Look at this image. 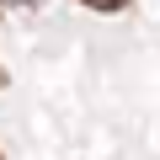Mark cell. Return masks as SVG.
<instances>
[{
    "label": "cell",
    "instance_id": "1",
    "mask_svg": "<svg viewBox=\"0 0 160 160\" xmlns=\"http://www.w3.org/2000/svg\"><path fill=\"white\" fill-rule=\"evenodd\" d=\"M43 0H0V11H38Z\"/></svg>",
    "mask_w": 160,
    "mask_h": 160
},
{
    "label": "cell",
    "instance_id": "2",
    "mask_svg": "<svg viewBox=\"0 0 160 160\" xmlns=\"http://www.w3.org/2000/svg\"><path fill=\"white\" fill-rule=\"evenodd\" d=\"M80 6H91V11H123L128 0H80Z\"/></svg>",
    "mask_w": 160,
    "mask_h": 160
},
{
    "label": "cell",
    "instance_id": "3",
    "mask_svg": "<svg viewBox=\"0 0 160 160\" xmlns=\"http://www.w3.org/2000/svg\"><path fill=\"white\" fill-rule=\"evenodd\" d=\"M0 160H6V155H0Z\"/></svg>",
    "mask_w": 160,
    "mask_h": 160
}]
</instances>
